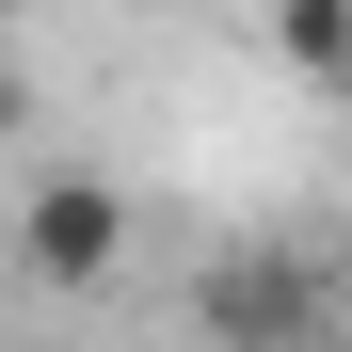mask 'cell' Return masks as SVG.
<instances>
[{"mask_svg":"<svg viewBox=\"0 0 352 352\" xmlns=\"http://www.w3.org/2000/svg\"><path fill=\"white\" fill-rule=\"evenodd\" d=\"M16 129H32V96H16V65H0V144H16Z\"/></svg>","mask_w":352,"mask_h":352,"instance_id":"5","label":"cell"},{"mask_svg":"<svg viewBox=\"0 0 352 352\" xmlns=\"http://www.w3.org/2000/svg\"><path fill=\"white\" fill-rule=\"evenodd\" d=\"M144 16H160V0H144Z\"/></svg>","mask_w":352,"mask_h":352,"instance_id":"6","label":"cell"},{"mask_svg":"<svg viewBox=\"0 0 352 352\" xmlns=\"http://www.w3.org/2000/svg\"><path fill=\"white\" fill-rule=\"evenodd\" d=\"M272 48L305 80H352V0H272Z\"/></svg>","mask_w":352,"mask_h":352,"instance_id":"3","label":"cell"},{"mask_svg":"<svg viewBox=\"0 0 352 352\" xmlns=\"http://www.w3.org/2000/svg\"><path fill=\"white\" fill-rule=\"evenodd\" d=\"M192 336L208 352H352V288L320 272V241H241L192 272Z\"/></svg>","mask_w":352,"mask_h":352,"instance_id":"1","label":"cell"},{"mask_svg":"<svg viewBox=\"0 0 352 352\" xmlns=\"http://www.w3.org/2000/svg\"><path fill=\"white\" fill-rule=\"evenodd\" d=\"M320 272H336V288H352V208H336V224H320Z\"/></svg>","mask_w":352,"mask_h":352,"instance_id":"4","label":"cell"},{"mask_svg":"<svg viewBox=\"0 0 352 352\" xmlns=\"http://www.w3.org/2000/svg\"><path fill=\"white\" fill-rule=\"evenodd\" d=\"M0 256H16V288H48V305H96V288L129 272V176H96V160H32Z\"/></svg>","mask_w":352,"mask_h":352,"instance_id":"2","label":"cell"}]
</instances>
